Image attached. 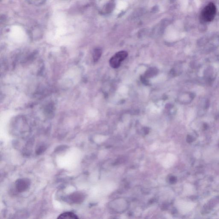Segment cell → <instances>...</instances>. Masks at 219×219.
<instances>
[{
    "instance_id": "cell-1",
    "label": "cell",
    "mask_w": 219,
    "mask_h": 219,
    "mask_svg": "<svg viewBox=\"0 0 219 219\" xmlns=\"http://www.w3.org/2000/svg\"><path fill=\"white\" fill-rule=\"evenodd\" d=\"M217 9L213 3H210L203 9L201 14V19L205 22H210L214 20L216 16Z\"/></svg>"
},
{
    "instance_id": "cell-2",
    "label": "cell",
    "mask_w": 219,
    "mask_h": 219,
    "mask_svg": "<svg viewBox=\"0 0 219 219\" xmlns=\"http://www.w3.org/2000/svg\"><path fill=\"white\" fill-rule=\"evenodd\" d=\"M128 203L126 200L122 198L114 199L109 204V207L117 213H123L128 209Z\"/></svg>"
},
{
    "instance_id": "cell-3",
    "label": "cell",
    "mask_w": 219,
    "mask_h": 219,
    "mask_svg": "<svg viewBox=\"0 0 219 219\" xmlns=\"http://www.w3.org/2000/svg\"><path fill=\"white\" fill-rule=\"evenodd\" d=\"M128 54L125 51H120L117 53L110 60V67L114 69L119 68L121 63L128 56Z\"/></svg>"
},
{
    "instance_id": "cell-4",
    "label": "cell",
    "mask_w": 219,
    "mask_h": 219,
    "mask_svg": "<svg viewBox=\"0 0 219 219\" xmlns=\"http://www.w3.org/2000/svg\"><path fill=\"white\" fill-rule=\"evenodd\" d=\"M31 182L27 178H21L18 179L16 182V188L19 192H23L26 191L30 187Z\"/></svg>"
},
{
    "instance_id": "cell-5",
    "label": "cell",
    "mask_w": 219,
    "mask_h": 219,
    "mask_svg": "<svg viewBox=\"0 0 219 219\" xmlns=\"http://www.w3.org/2000/svg\"><path fill=\"white\" fill-rule=\"evenodd\" d=\"M84 196L83 193L81 192H76L70 195L69 199L71 202L73 203L80 204L83 202L84 200Z\"/></svg>"
},
{
    "instance_id": "cell-6",
    "label": "cell",
    "mask_w": 219,
    "mask_h": 219,
    "mask_svg": "<svg viewBox=\"0 0 219 219\" xmlns=\"http://www.w3.org/2000/svg\"><path fill=\"white\" fill-rule=\"evenodd\" d=\"M79 218L77 215L72 212H66L61 214L58 216L57 219H78Z\"/></svg>"
},
{
    "instance_id": "cell-7",
    "label": "cell",
    "mask_w": 219,
    "mask_h": 219,
    "mask_svg": "<svg viewBox=\"0 0 219 219\" xmlns=\"http://www.w3.org/2000/svg\"><path fill=\"white\" fill-rule=\"evenodd\" d=\"M157 73V70L155 68H150L145 73L144 77L146 78H152Z\"/></svg>"
},
{
    "instance_id": "cell-8",
    "label": "cell",
    "mask_w": 219,
    "mask_h": 219,
    "mask_svg": "<svg viewBox=\"0 0 219 219\" xmlns=\"http://www.w3.org/2000/svg\"><path fill=\"white\" fill-rule=\"evenodd\" d=\"M102 55V51L99 49H97L94 51V54H93V59L95 62L98 61L99 59L100 58Z\"/></svg>"
},
{
    "instance_id": "cell-9",
    "label": "cell",
    "mask_w": 219,
    "mask_h": 219,
    "mask_svg": "<svg viewBox=\"0 0 219 219\" xmlns=\"http://www.w3.org/2000/svg\"><path fill=\"white\" fill-rule=\"evenodd\" d=\"M45 146H41L38 148L37 150H36V153L37 154H40L42 153V152H44L45 150Z\"/></svg>"
},
{
    "instance_id": "cell-10",
    "label": "cell",
    "mask_w": 219,
    "mask_h": 219,
    "mask_svg": "<svg viewBox=\"0 0 219 219\" xmlns=\"http://www.w3.org/2000/svg\"><path fill=\"white\" fill-rule=\"evenodd\" d=\"M140 79H141V82L144 84L148 85L149 84V82L147 80V78H146V77H144V76H141Z\"/></svg>"
},
{
    "instance_id": "cell-11",
    "label": "cell",
    "mask_w": 219,
    "mask_h": 219,
    "mask_svg": "<svg viewBox=\"0 0 219 219\" xmlns=\"http://www.w3.org/2000/svg\"><path fill=\"white\" fill-rule=\"evenodd\" d=\"M175 178H174V177H172V178H171L170 182H171L172 183L174 182H175Z\"/></svg>"
}]
</instances>
